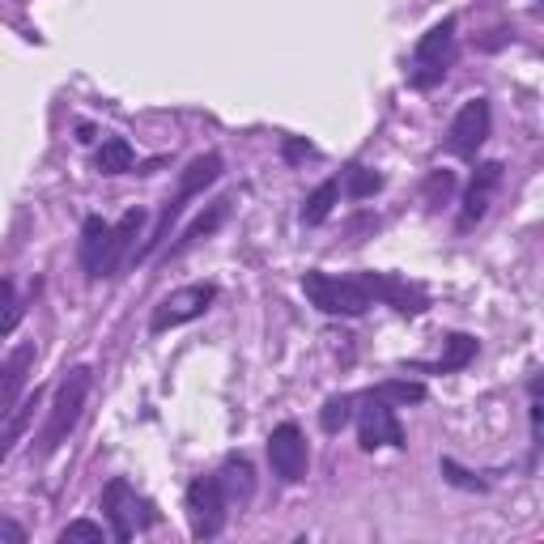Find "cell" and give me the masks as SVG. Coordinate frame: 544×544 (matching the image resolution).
<instances>
[{
  "label": "cell",
  "mask_w": 544,
  "mask_h": 544,
  "mask_svg": "<svg viewBox=\"0 0 544 544\" xmlns=\"http://www.w3.org/2000/svg\"><path fill=\"white\" fill-rule=\"evenodd\" d=\"M90 383H94L90 366H73V370L64 374V383L56 387V400H51V408H47V425H43V434H39V447H30L34 459L56 455L60 442L77 430L81 408H85V400H90Z\"/></svg>",
  "instance_id": "cell-1"
},
{
  "label": "cell",
  "mask_w": 544,
  "mask_h": 544,
  "mask_svg": "<svg viewBox=\"0 0 544 544\" xmlns=\"http://www.w3.org/2000/svg\"><path fill=\"white\" fill-rule=\"evenodd\" d=\"M451 60H455V17H442L438 26L421 34L413 64H408V81H413L417 90H434V85L447 77Z\"/></svg>",
  "instance_id": "cell-2"
},
{
  "label": "cell",
  "mask_w": 544,
  "mask_h": 544,
  "mask_svg": "<svg viewBox=\"0 0 544 544\" xmlns=\"http://www.w3.org/2000/svg\"><path fill=\"white\" fill-rule=\"evenodd\" d=\"M302 289L323 315H366L374 298L366 294L362 277H328V272H306L302 277Z\"/></svg>",
  "instance_id": "cell-3"
},
{
  "label": "cell",
  "mask_w": 544,
  "mask_h": 544,
  "mask_svg": "<svg viewBox=\"0 0 544 544\" xmlns=\"http://www.w3.org/2000/svg\"><path fill=\"white\" fill-rule=\"evenodd\" d=\"M187 519H192V536L196 540H217L226 532V519H230V502H226V489H221L217 472L213 476H196L187 485Z\"/></svg>",
  "instance_id": "cell-4"
},
{
  "label": "cell",
  "mask_w": 544,
  "mask_h": 544,
  "mask_svg": "<svg viewBox=\"0 0 544 544\" xmlns=\"http://www.w3.org/2000/svg\"><path fill=\"white\" fill-rule=\"evenodd\" d=\"M213 298H217V285H209V281H204V285H183V289H175V294H166L158 306H153L149 332L162 336V332H170V328H183V323L200 319V315L213 306Z\"/></svg>",
  "instance_id": "cell-5"
},
{
  "label": "cell",
  "mask_w": 544,
  "mask_h": 544,
  "mask_svg": "<svg viewBox=\"0 0 544 544\" xmlns=\"http://www.w3.org/2000/svg\"><path fill=\"white\" fill-rule=\"evenodd\" d=\"M489 128H493V111L485 98H468L464 107L455 111L451 128H447V149L455 158H476V149L489 141Z\"/></svg>",
  "instance_id": "cell-6"
},
{
  "label": "cell",
  "mask_w": 544,
  "mask_h": 544,
  "mask_svg": "<svg viewBox=\"0 0 544 544\" xmlns=\"http://www.w3.org/2000/svg\"><path fill=\"white\" fill-rule=\"evenodd\" d=\"M268 464H272V476H281L285 485H298L306 476V464H311V451H306V434L298 430L294 421L277 425L268 434Z\"/></svg>",
  "instance_id": "cell-7"
},
{
  "label": "cell",
  "mask_w": 544,
  "mask_h": 544,
  "mask_svg": "<svg viewBox=\"0 0 544 544\" xmlns=\"http://www.w3.org/2000/svg\"><path fill=\"white\" fill-rule=\"evenodd\" d=\"M357 442L362 451H379V447H404V425L396 421V408L383 400H370L362 408V421H357Z\"/></svg>",
  "instance_id": "cell-8"
},
{
  "label": "cell",
  "mask_w": 544,
  "mask_h": 544,
  "mask_svg": "<svg viewBox=\"0 0 544 544\" xmlns=\"http://www.w3.org/2000/svg\"><path fill=\"white\" fill-rule=\"evenodd\" d=\"M362 285H366V294H370L374 302L396 306L400 315H421L425 306H430L417 285H408V281H400V277H391V272H362Z\"/></svg>",
  "instance_id": "cell-9"
},
{
  "label": "cell",
  "mask_w": 544,
  "mask_h": 544,
  "mask_svg": "<svg viewBox=\"0 0 544 544\" xmlns=\"http://www.w3.org/2000/svg\"><path fill=\"white\" fill-rule=\"evenodd\" d=\"M136 506H141V498L132 493V485L124 481V476H115V481L102 489V510H107V523H111V536L119 544H128L136 536Z\"/></svg>",
  "instance_id": "cell-10"
},
{
  "label": "cell",
  "mask_w": 544,
  "mask_h": 544,
  "mask_svg": "<svg viewBox=\"0 0 544 544\" xmlns=\"http://www.w3.org/2000/svg\"><path fill=\"white\" fill-rule=\"evenodd\" d=\"M30 370H34V345H17L9 353V362L0 366V421H5L17 408V400H22Z\"/></svg>",
  "instance_id": "cell-11"
},
{
  "label": "cell",
  "mask_w": 544,
  "mask_h": 544,
  "mask_svg": "<svg viewBox=\"0 0 544 544\" xmlns=\"http://www.w3.org/2000/svg\"><path fill=\"white\" fill-rule=\"evenodd\" d=\"M141 226H145V209H128V213L119 217L115 226L107 230V247H102V264H98V277H111V272L119 268V260H124V255H128L132 238L141 234Z\"/></svg>",
  "instance_id": "cell-12"
},
{
  "label": "cell",
  "mask_w": 544,
  "mask_h": 544,
  "mask_svg": "<svg viewBox=\"0 0 544 544\" xmlns=\"http://www.w3.org/2000/svg\"><path fill=\"white\" fill-rule=\"evenodd\" d=\"M502 162H485V166H476V179L468 187V200H464V217H459V226H476L485 213H489V200L493 192H498V183H502Z\"/></svg>",
  "instance_id": "cell-13"
},
{
  "label": "cell",
  "mask_w": 544,
  "mask_h": 544,
  "mask_svg": "<svg viewBox=\"0 0 544 544\" xmlns=\"http://www.w3.org/2000/svg\"><path fill=\"white\" fill-rule=\"evenodd\" d=\"M217 481H221V489H226V502H230V506H247L251 493H255V468L247 464L243 455H234V459H226V464H221Z\"/></svg>",
  "instance_id": "cell-14"
},
{
  "label": "cell",
  "mask_w": 544,
  "mask_h": 544,
  "mask_svg": "<svg viewBox=\"0 0 544 544\" xmlns=\"http://www.w3.org/2000/svg\"><path fill=\"white\" fill-rule=\"evenodd\" d=\"M217 179H221V158H217V153H200V158L187 162V170L179 175V192H175V196L187 204V200L200 196L204 187L217 183Z\"/></svg>",
  "instance_id": "cell-15"
},
{
  "label": "cell",
  "mask_w": 544,
  "mask_h": 544,
  "mask_svg": "<svg viewBox=\"0 0 544 544\" xmlns=\"http://www.w3.org/2000/svg\"><path fill=\"white\" fill-rule=\"evenodd\" d=\"M226 213H230V200L209 204V213H200V217L192 221V226H187V230L179 234V243L166 251V260H179V255H183V251H192V247L200 243V238H209V234L221 226V221H226Z\"/></svg>",
  "instance_id": "cell-16"
},
{
  "label": "cell",
  "mask_w": 544,
  "mask_h": 544,
  "mask_svg": "<svg viewBox=\"0 0 544 544\" xmlns=\"http://www.w3.org/2000/svg\"><path fill=\"white\" fill-rule=\"evenodd\" d=\"M34 408H39V387H34V396L30 400H17L13 413L0 421V464L9 459V451L22 442V434L30 430V417H34Z\"/></svg>",
  "instance_id": "cell-17"
},
{
  "label": "cell",
  "mask_w": 544,
  "mask_h": 544,
  "mask_svg": "<svg viewBox=\"0 0 544 544\" xmlns=\"http://www.w3.org/2000/svg\"><path fill=\"white\" fill-rule=\"evenodd\" d=\"M107 221L102 217H85V226H81V268H85V277L98 281V264H102V247H107Z\"/></svg>",
  "instance_id": "cell-18"
},
{
  "label": "cell",
  "mask_w": 544,
  "mask_h": 544,
  "mask_svg": "<svg viewBox=\"0 0 544 544\" xmlns=\"http://www.w3.org/2000/svg\"><path fill=\"white\" fill-rule=\"evenodd\" d=\"M370 400H383V404H391V408H408V404H421L430 391H425V383H413V379H387V383H379V387H370L366 391Z\"/></svg>",
  "instance_id": "cell-19"
},
{
  "label": "cell",
  "mask_w": 544,
  "mask_h": 544,
  "mask_svg": "<svg viewBox=\"0 0 544 544\" xmlns=\"http://www.w3.org/2000/svg\"><path fill=\"white\" fill-rule=\"evenodd\" d=\"M340 204V183L328 179V183H319L311 196H306L302 204V226H323V221L332 217V209Z\"/></svg>",
  "instance_id": "cell-20"
},
{
  "label": "cell",
  "mask_w": 544,
  "mask_h": 544,
  "mask_svg": "<svg viewBox=\"0 0 544 544\" xmlns=\"http://www.w3.org/2000/svg\"><path fill=\"white\" fill-rule=\"evenodd\" d=\"M132 162H136V153L124 136H107L94 153V166L102 170V175H124V170H132Z\"/></svg>",
  "instance_id": "cell-21"
},
{
  "label": "cell",
  "mask_w": 544,
  "mask_h": 544,
  "mask_svg": "<svg viewBox=\"0 0 544 544\" xmlns=\"http://www.w3.org/2000/svg\"><path fill=\"white\" fill-rule=\"evenodd\" d=\"M476 357V340L468 336V332H455V336H447V349H442V357H438V374H455V370H464L468 362Z\"/></svg>",
  "instance_id": "cell-22"
},
{
  "label": "cell",
  "mask_w": 544,
  "mask_h": 544,
  "mask_svg": "<svg viewBox=\"0 0 544 544\" xmlns=\"http://www.w3.org/2000/svg\"><path fill=\"white\" fill-rule=\"evenodd\" d=\"M383 187V175H374L370 166H349L345 170V196L349 200H370Z\"/></svg>",
  "instance_id": "cell-23"
},
{
  "label": "cell",
  "mask_w": 544,
  "mask_h": 544,
  "mask_svg": "<svg viewBox=\"0 0 544 544\" xmlns=\"http://www.w3.org/2000/svg\"><path fill=\"white\" fill-rule=\"evenodd\" d=\"M17 323H22V298H17L13 281H0V336L17 332Z\"/></svg>",
  "instance_id": "cell-24"
},
{
  "label": "cell",
  "mask_w": 544,
  "mask_h": 544,
  "mask_svg": "<svg viewBox=\"0 0 544 544\" xmlns=\"http://www.w3.org/2000/svg\"><path fill=\"white\" fill-rule=\"evenodd\" d=\"M349 417H353V400H349V396H332L328 404L319 408V425H323L328 434H340V430H345Z\"/></svg>",
  "instance_id": "cell-25"
},
{
  "label": "cell",
  "mask_w": 544,
  "mask_h": 544,
  "mask_svg": "<svg viewBox=\"0 0 544 544\" xmlns=\"http://www.w3.org/2000/svg\"><path fill=\"white\" fill-rule=\"evenodd\" d=\"M451 192H455V175H451V170H434V175L425 179V200H430V209L447 204Z\"/></svg>",
  "instance_id": "cell-26"
},
{
  "label": "cell",
  "mask_w": 544,
  "mask_h": 544,
  "mask_svg": "<svg viewBox=\"0 0 544 544\" xmlns=\"http://www.w3.org/2000/svg\"><path fill=\"white\" fill-rule=\"evenodd\" d=\"M68 540H94V544H102V540H107V527L94 523V519H73L60 532V544H68Z\"/></svg>",
  "instance_id": "cell-27"
},
{
  "label": "cell",
  "mask_w": 544,
  "mask_h": 544,
  "mask_svg": "<svg viewBox=\"0 0 544 544\" xmlns=\"http://www.w3.org/2000/svg\"><path fill=\"white\" fill-rule=\"evenodd\" d=\"M442 476H447V481H451L455 489H472V493H481V489H485V481H476V476L459 468L455 459H442Z\"/></svg>",
  "instance_id": "cell-28"
},
{
  "label": "cell",
  "mask_w": 544,
  "mask_h": 544,
  "mask_svg": "<svg viewBox=\"0 0 544 544\" xmlns=\"http://www.w3.org/2000/svg\"><path fill=\"white\" fill-rule=\"evenodd\" d=\"M311 153H315V149L306 145V141H298V136H289V141L281 145V158H285V162H302V158H311Z\"/></svg>",
  "instance_id": "cell-29"
},
{
  "label": "cell",
  "mask_w": 544,
  "mask_h": 544,
  "mask_svg": "<svg viewBox=\"0 0 544 544\" xmlns=\"http://www.w3.org/2000/svg\"><path fill=\"white\" fill-rule=\"evenodd\" d=\"M0 540H9V544H26V527H17L9 519H0Z\"/></svg>",
  "instance_id": "cell-30"
}]
</instances>
